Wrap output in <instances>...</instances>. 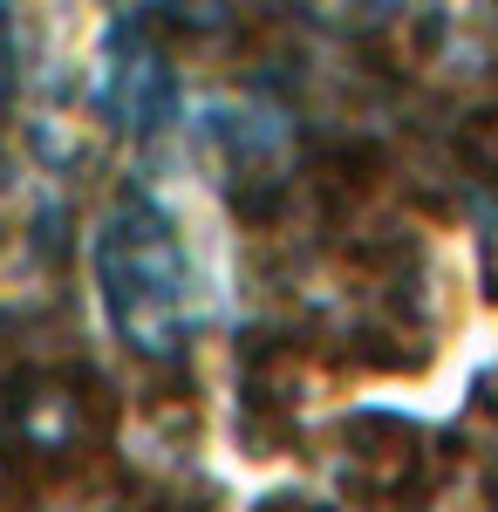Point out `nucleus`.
<instances>
[{
  "instance_id": "obj_1",
  "label": "nucleus",
  "mask_w": 498,
  "mask_h": 512,
  "mask_svg": "<svg viewBox=\"0 0 498 512\" xmlns=\"http://www.w3.org/2000/svg\"><path fill=\"white\" fill-rule=\"evenodd\" d=\"M96 280L103 315L123 335V349L144 362H178L198 335V267L171 212L144 192H123L96 233Z\"/></svg>"
}]
</instances>
